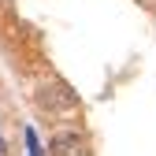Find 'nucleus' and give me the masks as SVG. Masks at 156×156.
<instances>
[{
  "mask_svg": "<svg viewBox=\"0 0 156 156\" xmlns=\"http://www.w3.org/2000/svg\"><path fill=\"white\" fill-rule=\"evenodd\" d=\"M37 101H41V108H48V112H71V108H78L74 89L63 86V82H48L41 93H37Z\"/></svg>",
  "mask_w": 156,
  "mask_h": 156,
  "instance_id": "nucleus-1",
  "label": "nucleus"
},
{
  "mask_svg": "<svg viewBox=\"0 0 156 156\" xmlns=\"http://www.w3.org/2000/svg\"><path fill=\"white\" fill-rule=\"evenodd\" d=\"M48 156H86V134L82 130H56L48 141Z\"/></svg>",
  "mask_w": 156,
  "mask_h": 156,
  "instance_id": "nucleus-2",
  "label": "nucleus"
},
{
  "mask_svg": "<svg viewBox=\"0 0 156 156\" xmlns=\"http://www.w3.org/2000/svg\"><path fill=\"white\" fill-rule=\"evenodd\" d=\"M23 141H26V156H48V149L41 145V138H37L34 126H23Z\"/></svg>",
  "mask_w": 156,
  "mask_h": 156,
  "instance_id": "nucleus-3",
  "label": "nucleus"
},
{
  "mask_svg": "<svg viewBox=\"0 0 156 156\" xmlns=\"http://www.w3.org/2000/svg\"><path fill=\"white\" fill-rule=\"evenodd\" d=\"M0 156H11V145H8V138L0 134Z\"/></svg>",
  "mask_w": 156,
  "mask_h": 156,
  "instance_id": "nucleus-4",
  "label": "nucleus"
}]
</instances>
